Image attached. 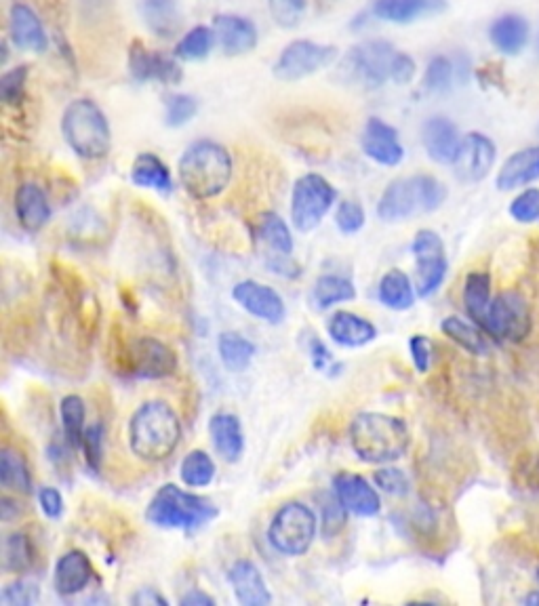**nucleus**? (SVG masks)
<instances>
[{"label":"nucleus","instance_id":"obj_1","mask_svg":"<svg viewBox=\"0 0 539 606\" xmlns=\"http://www.w3.org/2000/svg\"><path fill=\"white\" fill-rule=\"evenodd\" d=\"M182 442V421L165 400H148L129 421V449L146 463H161Z\"/></svg>","mask_w":539,"mask_h":606},{"label":"nucleus","instance_id":"obj_2","mask_svg":"<svg viewBox=\"0 0 539 606\" xmlns=\"http://www.w3.org/2000/svg\"><path fill=\"white\" fill-rule=\"evenodd\" d=\"M179 181L194 200H209L222 194L234 173L228 148L213 139H198L179 158Z\"/></svg>","mask_w":539,"mask_h":606},{"label":"nucleus","instance_id":"obj_3","mask_svg":"<svg viewBox=\"0 0 539 606\" xmlns=\"http://www.w3.org/2000/svg\"><path fill=\"white\" fill-rule=\"evenodd\" d=\"M350 444L365 463H394L409 451L411 434L401 417L386 413H358L350 423Z\"/></svg>","mask_w":539,"mask_h":606},{"label":"nucleus","instance_id":"obj_4","mask_svg":"<svg viewBox=\"0 0 539 606\" xmlns=\"http://www.w3.org/2000/svg\"><path fill=\"white\" fill-rule=\"evenodd\" d=\"M447 200V188L443 181L432 175H413L394 179L377 202L379 219L405 221L417 213H432L443 207Z\"/></svg>","mask_w":539,"mask_h":606},{"label":"nucleus","instance_id":"obj_5","mask_svg":"<svg viewBox=\"0 0 539 606\" xmlns=\"http://www.w3.org/2000/svg\"><path fill=\"white\" fill-rule=\"evenodd\" d=\"M62 133L70 150L85 160L106 158L112 148L110 123L93 99H74L64 110Z\"/></svg>","mask_w":539,"mask_h":606},{"label":"nucleus","instance_id":"obj_6","mask_svg":"<svg viewBox=\"0 0 539 606\" xmlns=\"http://www.w3.org/2000/svg\"><path fill=\"white\" fill-rule=\"evenodd\" d=\"M219 516L217 505L201 495L186 493L175 484H165L152 497L146 518L161 529L196 531Z\"/></svg>","mask_w":539,"mask_h":606},{"label":"nucleus","instance_id":"obj_7","mask_svg":"<svg viewBox=\"0 0 539 606\" xmlns=\"http://www.w3.org/2000/svg\"><path fill=\"white\" fill-rule=\"evenodd\" d=\"M318 520L306 503L289 501L272 516L268 539L272 548L283 556H304L314 543Z\"/></svg>","mask_w":539,"mask_h":606},{"label":"nucleus","instance_id":"obj_8","mask_svg":"<svg viewBox=\"0 0 539 606\" xmlns=\"http://www.w3.org/2000/svg\"><path fill=\"white\" fill-rule=\"evenodd\" d=\"M396 53L398 51L388 40H365V43L352 47L346 53L342 66H339V76L350 85H363L367 89L384 87L390 80Z\"/></svg>","mask_w":539,"mask_h":606},{"label":"nucleus","instance_id":"obj_9","mask_svg":"<svg viewBox=\"0 0 539 606\" xmlns=\"http://www.w3.org/2000/svg\"><path fill=\"white\" fill-rule=\"evenodd\" d=\"M335 198H337L335 188L323 175L318 173L302 175L295 181L291 194L293 226L299 232H312L331 211Z\"/></svg>","mask_w":539,"mask_h":606},{"label":"nucleus","instance_id":"obj_10","mask_svg":"<svg viewBox=\"0 0 539 606\" xmlns=\"http://www.w3.org/2000/svg\"><path fill=\"white\" fill-rule=\"evenodd\" d=\"M337 59V47L312 43V40H293L274 64V76L283 83L308 78L316 72L329 68Z\"/></svg>","mask_w":539,"mask_h":606},{"label":"nucleus","instance_id":"obj_11","mask_svg":"<svg viewBox=\"0 0 539 606\" xmlns=\"http://www.w3.org/2000/svg\"><path fill=\"white\" fill-rule=\"evenodd\" d=\"M415 257V287L419 297H430L441 289L447 276L445 242L434 230H419L411 245Z\"/></svg>","mask_w":539,"mask_h":606},{"label":"nucleus","instance_id":"obj_12","mask_svg":"<svg viewBox=\"0 0 539 606\" xmlns=\"http://www.w3.org/2000/svg\"><path fill=\"white\" fill-rule=\"evenodd\" d=\"M483 329L504 341H523L531 331V312L523 295L499 293L489 306Z\"/></svg>","mask_w":539,"mask_h":606},{"label":"nucleus","instance_id":"obj_13","mask_svg":"<svg viewBox=\"0 0 539 606\" xmlns=\"http://www.w3.org/2000/svg\"><path fill=\"white\" fill-rule=\"evenodd\" d=\"M125 367L137 379H165L177 371V356L154 337H137L129 343Z\"/></svg>","mask_w":539,"mask_h":606},{"label":"nucleus","instance_id":"obj_14","mask_svg":"<svg viewBox=\"0 0 539 606\" xmlns=\"http://www.w3.org/2000/svg\"><path fill=\"white\" fill-rule=\"evenodd\" d=\"M255 238L262 245L264 255L268 257V266L274 272L289 274V268L297 270V266H291V255H293V236L287 226V221L274 213L266 211L257 217L255 221Z\"/></svg>","mask_w":539,"mask_h":606},{"label":"nucleus","instance_id":"obj_15","mask_svg":"<svg viewBox=\"0 0 539 606\" xmlns=\"http://www.w3.org/2000/svg\"><path fill=\"white\" fill-rule=\"evenodd\" d=\"M495 144L483 133H470L462 139V146L453 160V173L464 184L483 181L495 165Z\"/></svg>","mask_w":539,"mask_h":606},{"label":"nucleus","instance_id":"obj_16","mask_svg":"<svg viewBox=\"0 0 539 606\" xmlns=\"http://www.w3.org/2000/svg\"><path fill=\"white\" fill-rule=\"evenodd\" d=\"M129 72L137 83L156 80L163 85H179L184 78L182 68L173 57L150 51L142 40H133L129 47Z\"/></svg>","mask_w":539,"mask_h":606},{"label":"nucleus","instance_id":"obj_17","mask_svg":"<svg viewBox=\"0 0 539 606\" xmlns=\"http://www.w3.org/2000/svg\"><path fill=\"white\" fill-rule=\"evenodd\" d=\"M232 299L241 306L247 314L270 322V325H281L287 316V308L283 297L272 287L262 285L257 280H243L234 285Z\"/></svg>","mask_w":539,"mask_h":606},{"label":"nucleus","instance_id":"obj_18","mask_svg":"<svg viewBox=\"0 0 539 606\" xmlns=\"http://www.w3.org/2000/svg\"><path fill=\"white\" fill-rule=\"evenodd\" d=\"M333 491L335 497L342 501L344 508L361 518H373L382 512V499L377 491L371 487V482L365 480L361 474L352 472H339L333 478Z\"/></svg>","mask_w":539,"mask_h":606},{"label":"nucleus","instance_id":"obj_19","mask_svg":"<svg viewBox=\"0 0 539 606\" xmlns=\"http://www.w3.org/2000/svg\"><path fill=\"white\" fill-rule=\"evenodd\" d=\"M363 152L382 167H398L405 158V148L398 139V131L386 120L371 116L363 131Z\"/></svg>","mask_w":539,"mask_h":606},{"label":"nucleus","instance_id":"obj_20","mask_svg":"<svg viewBox=\"0 0 539 606\" xmlns=\"http://www.w3.org/2000/svg\"><path fill=\"white\" fill-rule=\"evenodd\" d=\"M215 38L230 57L245 55L257 47V26L243 15L222 13L213 19Z\"/></svg>","mask_w":539,"mask_h":606},{"label":"nucleus","instance_id":"obj_21","mask_svg":"<svg viewBox=\"0 0 539 606\" xmlns=\"http://www.w3.org/2000/svg\"><path fill=\"white\" fill-rule=\"evenodd\" d=\"M9 34L11 43L22 51L45 53L49 47V36L38 15L24 3H13L9 11Z\"/></svg>","mask_w":539,"mask_h":606},{"label":"nucleus","instance_id":"obj_22","mask_svg":"<svg viewBox=\"0 0 539 606\" xmlns=\"http://www.w3.org/2000/svg\"><path fill=\"white\" fill-rule=\"evenodd\" d=\"M228 581L243 606H266L272 602L264 575L251 560H236L228 569Z\"/></svg>","mask_w":539,"mask_h":606},{"label":"nucleus","instance_id":"obj_23","mask_svg":"<svg viewBox=\"0 0 539 606\" xmlns=\"http://www.w3.org/2000/svg\"><path fill=\"white\" fill-rule=\"evenodd\" d=\"M51 202L45 194V190L34 184V181H26L17 188L15 192V215L19 226L26 232H41L51 219Z\"/></svg>","mask_w":539,"mask_h":606},{"label":"nucleus","instance_id":"obj_24","mask_svg":"<svg viewBox=\"0 0 539 606\" xmlns=\"http://www.w3.org/2000/svg\"><path fill=\"white\" fill-rule=\"evenodd\" d=\"M445 9L447 0H375L371 13L379 22L403 26L443 13Z\"/></svg>","mask_w":539,"mask_h":606},{"label":"nucleus","instance_id":"obj_25","mask_svg":"<svg viewBox=\"0 0 539 606\" xmlns=\"http://www.w3.org/2000/svg\"><path fill=\"white\" fill-rule=\"evenodd\" d=\"M91 577L93 567L89 556L81 550H70L55 564L53 588L59 596H76L91 583Z\"/></svg>","mask_w":539,"mask_h":606},{"label":"nucleus","instance_id":"obj_26","mask_svg":"<svg viewBox=\"0 0 539 606\" xmlns=\"http://www.w3.org/2000/svg\"><path fill=\"white\" fill-rule=\"evenodd\" d=\"M422 141L428 156L434 160V163L441 165H453L459 146H462L457 127L445 116H434L426 120V125L422 129Z\"/></svg>","mask_w":539,"mask_h":606},{"label":"nucleus","instance_id":"obj_27","mask_svg":"<svg viewBox=\"0 0 539 606\" xmlns=\"http://www.w3.org/2000/svg\"><path fill=\"white\" fill-rule=\"evenodd\" d=\"M209 436L213 449L224 461L236 463L245 451V434L241 419L232 413H217L209 421Z\"/></svg>","mask_w":539,"mask_h":606},{"label":"nucleus","instance_id":"obj_28","mask_svg":"<svg viewBox=\"0 0 539 606\" xmlns=\"http://www.w3.org/2000/svg\"><path fill=\"white\" fill-rule=\"evenodd\" d=\"M329 335L344 348H363L377 337V329L371 320L342 310L331 316Z\"/></svg>","mask_w":539,"mask_h":606},{"label":"nucleus","instance_id":"obj_29","mask_svg":"<svg viewBox=\"0 0 539 606\" xmlns=\"http://www.w3.org/2000/svg\"><path fill=\"white\" fill-rule=\"evenodd\" d=\"M539 179V146L512 154L497 173L499 190H516Z\"/></svg>","mask_w":539,"mask_h":606},{"label":"nucleus","instance_id":"obj_30","mask_svg":"<svg viewBox=\"0 0 539 606\" xmlns=\"http://www.w3.org/2000/svg\"><path fill=\"white\" fill-rule=\"evenodd\" d=\"M489 38L497 51H502L504 55H518L525 49L529 40L527 19L514 13L497 17L491 24Z\"/></svg>","mask_w":539,"mask_h":606},{"label":"nucleus","instance_id":"obj_31","mask_svg":"<svg viewBox=\"0 0 539 606\" xmlns=\"http://www.w3.org/2000/svg\"><path fill=\"white\" fill-rule=\"evenodd\" d=\"M131 181L139 188H150L163 194L171 192V173L167 165L150 152H144L135 158L131 167Z\"/></svg>","mask_w":539,"mask_h":606},{"label":"nucleus","instance_id":"obj_32","mask_svg":"<svg viewBox=\"0 0 539 606\" xmlns=\"http://www.w3.org/2000/svg\"><path fill=\"white\" fill-rule=\"evenodd\" d=\"M377 295L386 308L396 312L409 310L415 303V289L403 270H388L379 280Z\"/></svg>","mask_w":539,"mask_h":606},{"label":"nucleus","instance_id":"obj_33","mask_svg":"<svg viewBox=\"0 0 539 606\" xmlns=\"http://www.w3.org/2000/svg\"><path fill=\"white\" fill-rule=\"evenodd\" d=\"M0 484H3V489L7 491L22 495L32 493V474L28 461L19 451L5 447L3 453H0Z\"/></svg>","mask_w":539,"mask_h":606},{"label":"nucleus","instance_id":"obj_34","mask_svg":"<svg viewBox=\"0 0 539 606\" xmlns=\"http://www.w3.org/2000/svg\"><path fill=\"white\" fill-rule=\"evenodd\" d=\"M142 17L152 34L158 38H171L179 28L177 0H144Z\"/></svg>","mask_w":539,"mask_h":606},{"label":"nucleus","instance_id":"obj_35","mask_svg":"<svg viewBox=\"0 0 539 606\" xmlns=\"http://www.w3.org/2000/svg\"><path fill=\"white\" fill-rule=\"evenodd\" d=\"M217 352L228 371L243 373L249 369L251 360L255 356V346L247 337L226 331L217 339Z\"/></svg>","mask_w":539,"mask_h":606},{"label":"nucleus","instance_id":"obj_36","mask_svg":"<svg viewBox=\"0 0 539 606\" xmlns=\"http://www.w3.org/2000/svg\"><path fill=\"white\" fill-rule=\"evenodd\" d=\"M491 278L485 272H472L466 278L464 285V306L468 316L476 322L478 327H483L485 316L491 306Z\"/></svg>","mask_w":539,"mask_h":606},{"label":"nucleus","instance_id":"obj_37","mask_svg":"<svg viewBox=\"0 0 539 606\" xmlns=\"http://www.w3.org/2000/svg\"><path fill=\"white\" fill-rule=\"evenodd\" d=\"M356 297V289L352 285V280L344 276H321L316 280V285L312 289V301L318 310H329L335 303H344Z\"/></svg>","mask_w":539,"mask_h":606},{"label":"nucleus","instance_id":"obj_38","mask_svg":"<svg viewBox=\"0 0 539 606\" xmlns=\"http://www.w3.org/2000/svg\"><path fill=\"white\" fill-rule=\"evenodd\" d=\"M441 331L451 341H455L459 348H464L468 354H474V356H487L489 354V343H487L485 335L462 318H457V316L445 318L443 325H441Z\"/></svg>","mask_w":539,"mask_h":606},{"label":"nucleus","instance_id":"obj_39","mask_svg":"<svg viewBox=\"0 0 539 606\" xmlns=\"http://www.w3.org/2000/svg\"><path fill=\"white\" fill-rule=\"evenodd\" d=\"M59 415H62V426H64V436L72 449H81L83 436H85V400L76 394H70L59 404Z\"/></svg>","mask_w":539,"mask_h":606},{"label":"nucleus","instance_id":"obj_40","mask_svg":"<svg viewBox=\"0 0 539 606\" xmlns=\"http://www.w3.org/2000/svg\"><path fill=\"white\" fill-rule=\"evenodd\" d=\"M179 478H182L188 487H194V489L209 487L215 478V463L209 457V453L203 449L190 451L184 457L182 466H179Z\"/></svg>","mask_w":539,"mask_h":606},{"label":"nucleus","instance_id":"obj_41","mask_svg":"<svg viewBox=\"0 0 539 606\" xmlns=\"http://www.w3.org/2000/svg\"><path fill=\"white\" fill-rule=\"evenodd\" d=\"M34 548L26 533H11L3 545V567L7 573H24L32 567Z\"/></svg>","mask_w":539,"mask_h":606},{"label":"nucleus","instance_id":"obj_42","mask_svg":"<svg viewBox=\"0 0 539 606\" xmlns=\"http://www.w3.org/2000/svg\"><path fill=\"white\" fill-rule=\"evenodd\" d=\"M215 30L209 26H196L190 32L184 34V38L179 40L175 47V55L179 59H186V62H198V59H205L213 45H215Z\"/></svg>","mask_w":539,"mask_h":606},{"label":"nucleus","instance_id":"obj_43","mask_svg":"<svg viewBox=\"0 0 539 606\" xmlns=\"http://www.w3.org/2000/svg\"><path fill=\"white\" fill-rule=\"evenodd\" d=\"M268 9L276 26L291 30L304 22L308 0H268Z\"/></svg>","mask_w":539,"mask_h":606},{"label":"nucleus","instance_id":"obj_44","mask_svg":"<svg viewBox=\"0 0 539 606\" xmlns=\"http://www.w3.org/2000/svg\"><path fill=\"white\" fill-rule=\"evenodd\" d=\"M198 112V101L192 95L186 93H175L171 97H167L165 104V123L173 129H179L188 125L190 120L196 116Z\"/></svg>","mask_w":539,"mask_h":606},{"label":"nucleus","instance_id":"obj_45","mask_svg":"<svg viewBox=\"0 0 539 606\" xmlns=\"http://www.w3.org/2000/svg\"><path fill=\"white\" fill-rule=\"evenodd\" d=\"M455 68L453 62L445 55H436L430 59V64L424 74V87L432 93H443L453 85Z\"/></svg>","mask_w":539,"mask_h":606},{"label":"nucleus","instance_id":"obj_46","mask_svg":"<svg viewBox=\"0 0 539 606\" xmlns=\"http://www.w3.org/2000/svg\"><path fill=\"white\" fill-rule=\"evenodd\" d=\"M365 221H367V215H365V209H363L361 202H356V200L339 202L337 215H335V224H337L339 232H342V234L361 232L363 226H365Z\"/></svg>","mask_w":539,"mask_h":606},{"label":"nucleus","instance_id":"obj_47","mask_svg":"<svg viewBox=\"0 0 539 606\" xmlns=\"http://www.w3.org/2000/svg\"><path fill=\"white\" fill-rule=\"evenodd\" d=\"M38 600H41V588L30 579H15L3 590V604L9 606H32Z\"/></svg>","mask_w":539,"mask_h":606},{"label":"nucleus","instance_id":"obj_48","mask_svg":"<svg viewBox=\"0 0 539 606\" xmlns=\"http://www.w3.org/2000/svg\"><path fill=\"white\" fill-rule=\"evenodd\" d=\"M26 80H28V66H17L0 78V99L7 106H17L24 97L26 91Z\"/></svg>","mask_w":539,"mask_h":606},{"label":"nucleus","instance_id":"obj_49","mask_svg":"<svg viewBox=\"0 0 539 606\" xmlns=\"http://www.w3.org/2000/svg\"><path fill=\"white\" fill-rule=\"evenodd\" d=\"M348 510L337 497H327L323 503V516H321V531L325 537H335L342 533L348 520Z\"/></svg>","mask_w":539,"mask_h":606},{"label":"nucleus","instance_id":"obj_50","mask_svg":"<svg viewBox=\"0 0 539 606\" xmlns=\"http://www.w3.org/2000/svg\"><path fill=\"white\" fill-rule=\"evenodd\" d=\"M508 211L516 221H521V224H533V221L539 219V190L529 188L518 194L510 202Z\"/></svg>","mask_w":539,"mask_h":606},{"label":"nucleus","instance_id":"obj_51","mask_svg":"<svg viewBox=\"0 0 539 606\" xmlns=\"http://www.w3.org/2000/svg\"><path fill=\"white\" fill-rule=\"evenodd\" d=\"M81 449H83L85 459H87L89 468H91L93 472H97L99 468H102V457H104V426H99V423H95V426H89V428L85 430Z\"/></svg>","mask_w":539,"mask_h":606},{"label":"nucleus","instance_id":"obj_52","mask_svg":"<svg viewBox=\"0 0 539 606\" xmlns=\"http://www.w3.org/2000/svg\"><path fill=\"white\" fill-rule=\"evenodd\" d=\"M373 480L377 487L388 495H405L409 491V478L405 476L403 470H398V468L388 466V468L377 470Z\"/></svg>","mask_w":539,"mask_h":606},{"label":"nucleus","instance_id":"obj_53","mask_svg":"<svg viewBox=\"0 0 539 606\" xmlns=\"http://www.w3.org/2000/svg\"><path fill=\"white\" fill-rule=\"evenodd\" d=\"M409 350L417 373H428L432 365V341L426 335H413L409 341Z\"/></svg>","mask_w":539,"mask_h":606},{"label":"nucleus","instance_id":"obj_54","mask_svg":"<svg viewBox=\"0 0 539 606\" xmlns=\"http://www.w3.org/2000/svg\"><path fill=\"white\" fill-rule=\"evenodd\" d=\"M38 505H41L43 514L51 520H59L64 514V497L53 487H45L38 491Z\"/></svg>","mask_w":539,"mask_h":606},{"label":"nucleus","instance_id":"obj_55","mask_svg":"<svg viewBox=\"0 0 539 606\" xmlns=\"http://www.w3.org/2000/svg\"><path fill=\"white\" fill-rule=\"evenodd\" d=\"M415 62L413 57L407 53H396L394 62H392V72H390V80L396 85H409L413 76H415Z\"/></svg>","mask_w":539,"mask_h":606},{"label":"nucleus","instance_id":"obj_56","mask_svg":"<svg viewBox=\"0 0 539 606\" xmlns=\"http://www.w3.org/2000/svg\"><path fill=\"white\" fill-rule=\"evenodd\" d=\"M308 352H310V360H312V365H314V369H316V371H321V373H329V371L337 369V367H335V360H333V356H331V352L327 350V346H325V343H323L321 339L312 337V339L308 341Z\"/></svg>","mask_w":539,"mask_h":606},{"label":"nucleus","instance_id":"obj_57","mask_svg":"<svg viewBox=\"0 0 539 606\" xmlns=\"http://www.w3.org/2000/svg\"><path fill=\"white\" fill-rule=\"evenodd\" d=\"M179 604H182V606H213L215 600L211 596H207L205 592H201V590H190L188 594L179 598Z\"/></svg>","mask_w":539,"mask_h":606},{"label":"nucleus","instance_id":"obj_58","mask_svg":"<svg viewBox=\"0 0 539 606\" xmlns=\"http://www.w3.org/2000/svg\"><path fill=\"white\" fill-rule=\"evenodd\" d=\"M131 602H133V604H142V606H150V604L167 606V604H169L161 594H156V592H152V590H139V592L131 598Z\"/></svg>","mask_w":539,"mask_h":606},{"label":"nucleus","instance_id":"obj_59","mask_svg":"<svg viewBox=\"0 0 539 606\" xmlns=\"http://www.w3.org/2000/svg\"><path fill=\"white\" fill-rule=\"evenodd\" d=\"M525 604H537L539 606V592H533L525 598Z\"/></svg>","mask_w":539,"mask_h":606},{"label":"nucleus","instance_id":"obj_60","mask_svg":"<svg viewBox=\"0 0 539 606\" xmlns=\"http://www.w3.org/2000/svg\"><path fill=\"white\" fill-rule=\"evenodd\" d=\"M537 581H539V569H537Z\"/></svg>","mask_w":539,"mask_h":606}]
</instances>
